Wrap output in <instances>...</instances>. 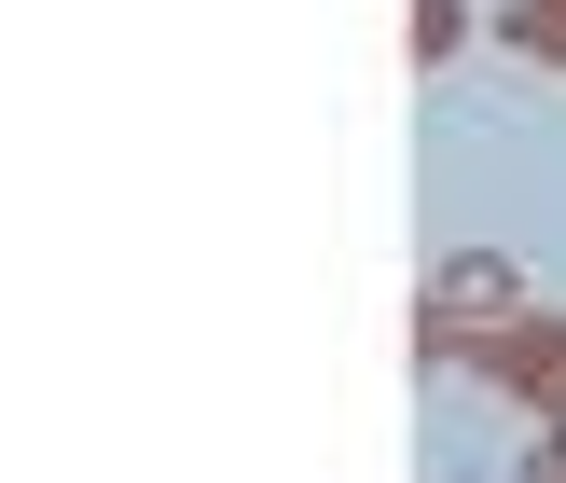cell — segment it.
I'll list each match as a JSON object with an SVG mask.
<instances>
[{"label": "cell", "mask_w": 566, "mask_h": 483, "mask_svg": "<svg viewBox=\"0 0 566 483\" xmlns=\"http://www.w3.org/2000/svg\"><path fill=\"white\" fill-rule=\"evenodd\" d=\"M497 42H512L525 70H566V0H497Z\"/></svg>", "instance_id": "cell-4"}, {"label": "cell", "mask_w": 566, "mask_h": 483, "mask_svg": "<svg viewBox=\"0 0 566 483\" xmlns=\"http://www.w3.org/2000/svg\"><path fill=\"white\" fill-rule=\"evenodd\" d=\"M429 304L470 318V332H497V318H525V276L497 263V249H442V263H429Z\"/></svg>", "instance_id": "cell-2"}, {"label": "cell", "mask_w": 566, "mask_h": 483, "mask_svg": "<svg viewBox=\"0 0 566 483\" xmlns=\"http://www.w3.org/2000/svg\"><path fill=\"white\" fill-rule=\"evenodd\" d=\"M470 28H484V0H415L401 42H415V70H442V55H470Z\"/></svg>", "instance_id": "cell-3"}, {"label": "cell", "mask_w": 566, "mask_h": 483, "mask_svg": "<svg viewBox=\"0 0 566 483\" xmlns=\"http://www.w3.org/2000/svg\"><path fill=\"white\" fill-rule=\"evenodd\" d=\"M525 483H566V414H539V442H525Z\"/></svg>", "instance_id": "cell-5"}, {"label": "cell", "mask_w": 566, "mask_h": 483, "mask_svg": "<svg viewBox=\"0 0 566 483\" xmlns=\"http://www.w3.org/2000/svg\"><path fill=\"white\" fill-rule=\"evenodd\" d=\"M470 374H484L497 401H525V414H566V318H539V304H525V318H497Z\"/></svg>", "instance_id": "cell-1"}]
</instances>
